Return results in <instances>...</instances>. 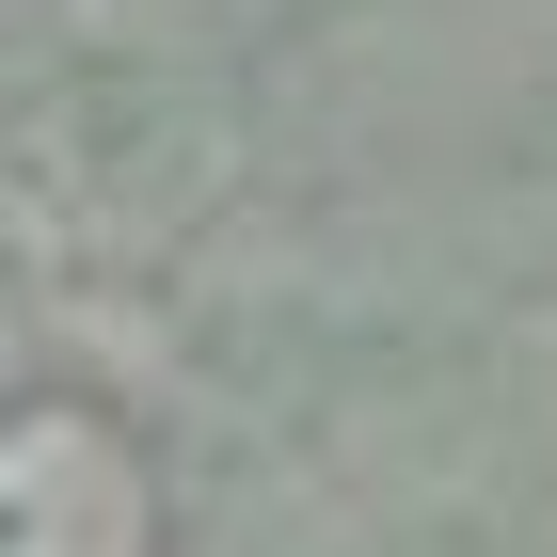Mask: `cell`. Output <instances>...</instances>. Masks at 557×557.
<instances>
[{
    "label": "cell",
    "mask_w": 557,
    "mask_h": 557,
    "mask_svg": "<svg viewBox=\"0 0 557 557\" xmlns=\"http://www.w3.org/2000/svg\"><path fill=\"white\" fill-rule=\"evenodd\" d=\"M144 462L81 398H33L0 414V557H144Z\"/></svg>",
    "instance_id": "cell-1"
}]
</instances>
